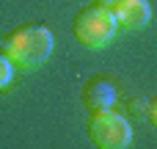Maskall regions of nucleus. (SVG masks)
I'll list each match as a JSON object with an SVG mask.
<instances>
[{
  "instance_id": "39448f33",
  "label": "nucleus",
  "mask_w": 157,
  "mask_h": 149,
  "mask_svg": "<svg viewBox=\"0 0 157 149\" xmlns=\"http://www.w3.org/2000/svg\"><path fill=\"white\" fill-rule=\"evenodd\" d=\"M116 97H119L116 86H113L110 80H105V77H91V80H86V86H83V105H86L88 111L113 108Z\"/></svg>"
},
{
  "instance_id": "f257e3e1",
  "label": "nucleus",
  "mask_w": 157,
  "mask_h": 149,
  "mask_svg": "<svg viewBox=\"0 0 157 149\" xmlns=\"http://www.w3.org/2000/svg\"><path fill=\"white\" fill-rule=\"evenodd\" d=\"M52 47H55L52 30L41 22L19 25L3 39V50L17 69H39L52 55Z\"/></svg>"
},
{
  "instance_id": "f03ea898",
  "label": "nucleus",
  "mask_w": 157,
  "mask_h": 149,
  "mask_svg": "<svg viewBox=\"0 0 157 149\" xmlns=\"http://www.w3.org/2000/svg\"><path fill=\"white\" fill-rule=\"evenodd\" d=\"M119 30V22L110 11V6H99V3H91L86 8L77 11L75 22H72V36L88 47V50H102L113 41Z\"/></svg>"
},
{
  "instance_id": "20e7f679",
  "label": "nucleus",
  "mask_w": 157,
  "mask_h": 149,
  "mask_svg": "<svg viewBox=\"0 0 157 149\" xmlns=\"http://www.w3.org/2000/svg\"><path fill=\"white\" fill-rule=\"evenodd\" d=\"M110 11H113L119 28H127V30H141L152 19L149 0H116L110 6Z\"/></svg>"
},
{
  "instance_id": "423d86ee",
  "label": "nucleus",
  "mask_w": 157,
  "mask_h": 149,
  "mask_svg": "<svg viewBox=\"0 0 157 149\" xmlns=\"http://www.w3.org/2000/svg\"><path fill=\"white\" fill-rule=\"evenodd\" d=\"M14 69H17L14 61L6 55V50H0V94L14 83Z\"/></svg>"
},
{
  "instance_id": "0eeeda50",
  "label": "nucleus",
  "mask_w": 157,
  "mask_h": 149,
  "mask_svg": "<svg viewBox=\"0 0 157 149\" xmlns=\"http://www.w3.org/2000/svg\"><path fill=\"white\" fill-rule=\"evenodd\" d=\"M146 119H149V124L157 130V97L149 102V108H146Z\"/></svg>"
},
{
  "instance_id": "7ed1b4c3",
  "label": "nucleus",
  "mask_w": 157,
  "mask_h": 149,
  "mask_svg": "<svg viewBox=\"0 0 157 149\" xmlns=\"http://www.w3.org/2000/svg\"><path fill=\"white\" fill-rule=\"evenodd\" d=\"M88 138L99 149H124L132 144V127L127 116L116 113L113 108L105 111H91L88 119Z\"/></svg>"
},
{
  "instance_id": "6e6552de",
  "label": "nucleus",
  "mask_w": 157,
  "mask_h": 149,
  "mask_svg": "<svg viewBox=\"0 0 157 149\" xmlns=\"http://www.w3.org/2000/svg\"><path fill=\"white\" fill-rule=\"evenodd\" d=\"M91 3H99V6H113L116 0H91Z\"/></svg>"
}]
</instances>
